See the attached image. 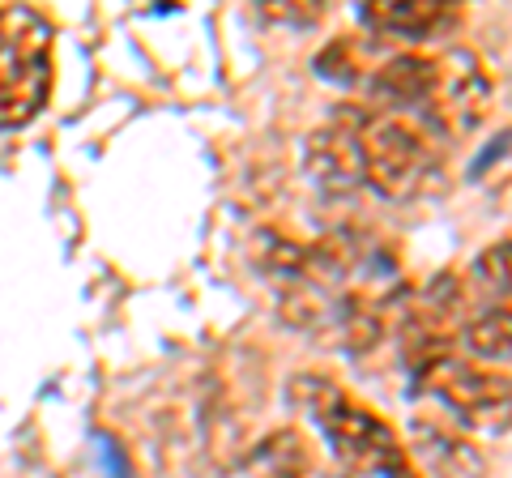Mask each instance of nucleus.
Here are the masks:
<instances>
[{"instance_id": "nucleus-1", "label": "nucleus", "mask_w": 512, "mask_h": 478, "mask_svg": "<svg viewBox=\"0 0 512 478\" xmlns=\"http://www.w3.org/2000/svg\"><path fill=\"white\" fill-rule=\"evenodd\" d=\"M291 406L308 414V423L329 440L333 457L359 474H384V478H419L410 466V449L376 410L355 402L338 380L303 372L291 380Z\"/></svg>"}, {"instance_id": "nucleus-2", "label": "nucleus", "mask_w": 512, "mask_h": 478, "mask_svg": "<svg viewBox=\"0 0 512 478\" xmlns=\"http://www.w3.org/2000/svg\"><path fill=\"white\" fill-rule=\"evenodd\" d=\"M363 184L384 201H419L444 180V137L402 111L359 103Z\"/></svg>"}, {"instance_id": "nucleus-3", "label": "nucleus", "mask_w": 512, "mask_h": 478, "mask_svg": "<svg viewBox=\"0 0 512 478\" xmlns=\"http://www.w3.org/2000/svg\"><path fill=\"white\" fill-rule=\"evenodd\" d=\"M52 22L26 5H0V129H22L52 94Z\"/></svg>"}, {"instance_id": "nucleus-4", "label": "nucleus", "mask_w": 512, "mask_h": 478, "mask_svg": "<svg viewBox=\"0 0 512 478\" xmlns=\"http://www.w3.org/2000/svg\"><path fill=\"white\" fill-rule=\"evenodd\" d=\"M414 380L466 427V432L504 436L512 432V380L500 368H487L461 350L423 363Z\"/></svg>"}, {"instance_id": "nucleus-5", "label": "nucleus", "mask_w": 512, "mask_h": 478, "mask_svg": "<svg viewBox=\"0 0 512 478\" xmlns=\"http://www.w3.org/2000/svg\"><path fill=\"white\" fill-rule=\"evenodd\" d=\"M491 111V73L470 47H444L431 52V77L427 94L414 120H423L431 133L448 137H466Z\"/></svg>"}, {"instance_id": "nucleus-6", "label": "nucleus", "mask_w": 512, "mask_h": 478, "mask_svg": "<svg viewBox=\"0 0 512 478\" xmlns=\"http://www.w3.org/2000/svg\"><path fill=\"white\" fill-rule=\"evenodd\" d=\"M308 175L325 197H350L363 184L359 167V103H338L308 137Z\"/></svg>"}, {"instance_id": "nucleus-7", "label": "nucleus", "mask_w": 512, "mask_h": 478, "mask_svg": "<svg viewBox=\"0 0 512 478\" xmlns=\"http://www.w3.org/2000/svg\"><path fill=\"white\" fill-rule=\"evenodd\" d=\"M359 22L380 39L423 43L453 30L461 22V9L448 0H367V5H359Z\"/></svg>"}, {"instance_id": "nucleus-8", "label": "nucleus", "mask_w": 512, "mask_h": 478, "mask_svg": "<svg viewBox=\"0 0 512 478\" xmlns=\"http://www.w3.org/2000/svg\"><path fill=\"white\" fill-rule=\"evenodd\" d=\"M414 461L423 478H487V461L470 440L448 432L440 423H414Z\"/></svg>"}, {"instance_id": "nucleus-9", "label": "nucleus", "mask_w": 512, "mask_h": 478, "mask_svg": "<svg viewBox=\"0 0 512 478\" xmlns=\"http://www.w3.org/2000/svg\"><path fill=\"white\" fill-rule=\"evenodd\" d=\"M457 346H466V355L487 363V368L508 363L512 359V308L474 299V304L466 308V321H461Z\"/></svg>"}, {"instance_id": "nucleus-10", "label": "nucleus", "mask_w": 512, "mask_h": 478, "mask_svg": "<svg viewBox=\"0 0 512 478\" xmlns=\"http://www.w3.org/2000/svg\"><path fill=\"white\" fill-rule=\"evenodd\" d=\"M470 278L487 304L512 308V239H500V244H491L487 252H478Z\"/></svg>"}, {"instance_id": "nucleus-11", "label": "nucleus", "mask_w": 512, "mask_h": 478, "mask_svg": "<svg viewBox=\"0 0 512 478\" xmlns=\"http://www.w3.org/2000/svg\"><path fill=\"white\" fill-rule=\"evenodd\" d=\"M325 5H261V18L269 22H286V26H312L325 18Z\"/></svg>"}]
</instances>
